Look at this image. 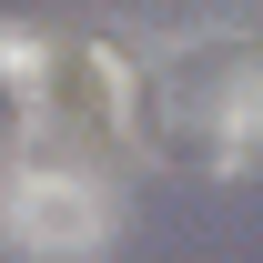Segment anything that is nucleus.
<instances>
[{
  "instance_id": "1",
  "label": "nucleus",
  "mask_w": 263,
  "mask_h": 263,
  "mask_svg": "<svg viewBox=\"0 0 263 263\" xmlns=\"http://www.w3.org/2000/svg\"><path fill=\"white\" fill-rule=\"evenodd\" d=\"M0 243L21 263H91L111 243V193L71 162H10L0 172Z\"/></svg>"
},
{
  "instance_id": "3",
  "label": "nucleus",
  "mask_w": 263,
  "mask_h": 263,
  "mask_svg": "<svg viewBox=\"0 0 263 263\" xmlns=\"http://www.w3.org/2000/svg\"><path fill=\"white\" fill-rule=\"evenodd\" d=\"M41 81H51V41H31L21 21H0V91H21V101H31Z\"/></svg>"
},
{
  "instance_id": "2",
  "label": "nucleus",
  "mask_w": 263,
  "mask_h": 263,
  "mask_svg": "<svg viewBox=\"0 0 263 263\" xmlns=\"http://www.w3.org/2000/svg\"><path fill=\"white\" fill-rule=\"evenodd\" d=\"M172 91H182V132H213V162H243L263 142V51L253 41H193Z\"/></svg>"
}]
</instances>
